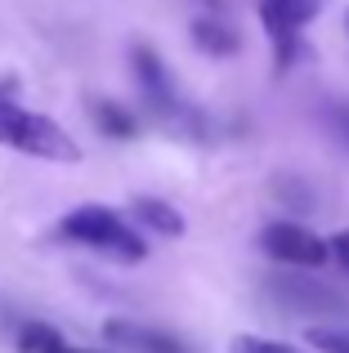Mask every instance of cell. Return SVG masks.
<instances>
[{"mask_svg": "<svg viewBox=\"0 0 349 353\" xmlns=\"http://www.w3.org/2000/svg\"><path fill=\"white\" fill-rule=\"evenodd\" d=\"M345 23H349V14H345Z\"/></svg>", "mask_w": 349, "mask_h": 353, "instance_id": "e0dca14e", "label": "cell"}, {"mask_svg": "<svg viewBox=\"0 0 349 353\" xmlns=\"http://www.w3.org/2000/svg\"><path fill=\"white\" fill-rule=\"evenodd\" d=\"M318 9L323 0H260V23L278 45V68H291V59L300 54V32L318 18Z\"/></svg>", "mask_w": 349, "mask_h": 353, "instance_id": "3957f363", "label": "cell"}, {"mask_svg": "<svg viewBox=\"0 0 349 353\" xmlns=\"http://www.w3.org/2000/svg\"><path fill=\"white\" fill-rule=\"evenodd\" d=\"M327 125H332V134L349 148V103H327Z\"/></svg>", "mask_w": 349, "mask_h": 353, "instance_id": "5bb4252c", "label": "cell"}, {"mask_svg": "<svg viewBox=\"0 0 349 353\" xmlns=\"http://www.w3.org/2000/svg\"><path fill=\"white\" fill-rule=\"evenodd\" d=\"M130 63H134V81H139L143 99H148V103L157 108V112L179 117L183 108H179V94H174V81H170L166 63H161L157 54L148 50V45H134V50H130Z\"/></svg>", "mask_w": 349, "mask_h": 353, "instance_id": "5b68a950", "label": "cell"}, {"mask_svg": "<svg viewBox=\"0 0 349 353\" xmlns=\"http://www.w3.org/2000/svg\"><path fill=\"white\" fill-rule=\"evenodd\" d=\"M63 345V336L50 327V322H27L18 331V353H54Z\"/></svg>", "mask_w": 349, "mask_h": 353, "instance_id": "8fae6325", "label": "cell"}, {"mask_svg": "<svg viewBox=\"0 0 349 353\" xmlns=\"http://www.w3.org/2000/svg\"><path fill=\"white\" fill-rule=\"evenodd\" d=\"M59 233L68 241H81V246L99 250V255L117 259V264H139V259L148 255L143 237L108 206H77L72 215H63Z\"/></svg>", "mask_w": 349, "mask_h": 353, "instance_id": "7a4b0ae2", "label": "cell"}, {"mask_svg": "<svg viewBox=\"0 0 349 353\" xmlns=\"http://www.w3.org/2000/svg\"><path fill=\"white\" fill-rule=\"evenodd\" d=\"M273 291L282 295V300L291 304V309H305V313H336V309H345L341 304V295L336 291H327V286H318V282H296V277H273Z\"/></svg>", "mask_w": 349, "mask_h": 353, "instance_id": "52a82bcc", "label": "cell"}, {"mask_svg": "<svg viewBox=\"0 0 349 353\" xmlns=\"http://www.w3.org/2000/svg\"><path fill=\"white\" fill-rule=\"evenodd\" d=\"M54 353H94V349H72V345H68V340H63V345H59V349H54Z\"/></svg>", "mask_w": 349, "mask_h": 353, "instance_id": "2e32d148", "label": "cell"}, {"mask_svg": "<svg viewBox=\"0 0 349 353\" xmlns=\"http://www.w3.org/2000/svg\"><path fill=\"white\" fill-rule=\"evenodd\" d=\"M260 246L269 250L273 259H282V264H296V268H318L332 259V250H327V241L318 233H309L305 224H269L260 233Z\"/></svg>", "mask_w": 349, "mask_h": 353, "instance_id": "277c9868", "label": "cell"}, {"mask_svg": "<svg viewBox=\"0 0 349 353\" xmlns=\"http://www.w3.org/2000/svg\"><path fill=\"white\" fill-rule=\"evenodd\" d=\"M0 143L14 148V152L27 157H41V161H63V165H77L81 161V148L59 121L50 117H36L27 108L0 99Z\"/></svg>", "mask_w": 349, "mask_h": 353, "instance_id": "6da1fadb", "label": "cell"}, {"mask_svg": "<svg viewBox=\"0 0 349 353\" xmlns=\"http://www.w3.org/2000/svg\"><path fill=\"white\" fill-rule=\"evenodd\" d=\"M90 112H94V125L103 130L108 139H134V130H139V125H134V117L126 112L121 103H108V99H99Z\"/></svg>", "mask_w": 349, "mask_h": 353, "instance_id": "30bf717a", "label": "cell"}, {"mask_svg": "<svg viewBox=\"0 0 349 353\" xmlns=\"http://www.w3.org/2000/svg\"><path fill=\"white\" fill-rule=\"evenodd\" d=\"M103 340L117 345V349H130V353H188L174 336H166V331L139 327V322H121V318H112L103 327Z\"/></svg>", "mask_w": 349, "mask_h": 353, "instance_id": "8992f818", "label": "cell"}, {"mask_svg": "<svg viewBox=\"0 0 349 353\" xmlns=\"http://www.w3.org/2000/svg\"><path fill=\"white\" fill-rule=\"evenodd\" d=\"M305 340L318 353H349V331H341V327H309Z\"/></svg>", "mask_w": 349, "mask_h": 353, "instance_id": "7c38bea8", "label": "cell"}, {"mask_svg": "<svg viewBox=\"0 0 349 353\" xmlns=\"http://www.w3.org/2000/svg\"><path fill=\"white\" fill-rule=\"evenodd\" d=\"M327 250H332V259H341V268L349 273V228H341V233L327 241Z\"/></svg>", "mask_w": 349, "mask_h": 353, "instance_id": "9a60e30c", "label": "cell"}, {"mask_svg": "<svg viewBox=\"0 0 349 353\" xmlns=\"http://www.w3.org/2000/svg\"><path fill=\"white\" fill-rule=\"evenodd\" d=\"M134 219H139L143 228H152V233H161V237H183V215L170 206V201H161V197H134Z\"/></svg>", "mask_w": 349, "mask_h": 353, "instance_id": "ba28073f", "label": "cell"}, {"mask_svg": "<svg viewBox=\"0 0 349 353\" xmlns=\"http://www.w3.org/2000/svg\"><path fill=\"white\" fill-rule=\"evenodd\" d=\"M233 353H300L296 345H282V340H269V336H233Z\"/></svg>", "mask_w": 349, "mask_h": 353, "instance_id": "4fadbf2b", "label": "cell"}, {"mask_svg": "<svg viewBox=\"0 0 349 353\" xmlns=\"http://www.w3.org/2000/svg\"><path fill=\"white\" fill-rule=\"evenodd\" d=\"M192 45H197V50H206L210 59H228V54H237V32L233 27H224L219 23V18H197V23H192Z\"/></svg>", "mask_w": 349, "mask_h": 353, "instance_id": "9c48e42d", "label": "cell"}]
</instances>
